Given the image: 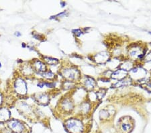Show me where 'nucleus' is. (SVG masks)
<instances>
[{"label":"nucleus","mask_w":151,"mask_h":133,"mask_svg":"<svg viewBox=\"0 0 151 133\" xmlns=\"http://www.w3.org/2000/svg\"><path fill=\"white\" fill-rule=\"evenodd\" d=\"M149 34H150V35H151V31H150V32H149Z\"/></svg>","instance_id":"nucleus-30"},{"label":"nucleus","mask_w":151,"mask_h":133,"mask_svg":"<svg viewBox=\"0 0 151 133\" xmlns=\"http://www.w3.org/2000/svg\"><path fill=\"white\" fill-rule=\"evenodd\" d=\"M85 87L88 90H91V89H94L96 88V81L94 80L93 78L90 77H86L84 81Z\"/></svg>","instance_id":"nucleus-9"},{"label":"nucleus","mask_w":151,"mask_h":133,"mask_svg":"<svg viewBox=\"0 0 151 133\" xmlns=\"http://www.w3.org/2000/svg\"><path fill=\"white\" fill-rule=\"evenodd\" d=\"M109 53L107 52H101L97 54L95 56V60H96L98 63H103L106 62L109 59Z\"/></svg>","instance_id":"nucleus-8"},{"label":"nucleus","mask_w":151,"mask_h":133,"mask_svg":"<svg viewBox=\"0 0 151 133\" xmlns=\"http://www.w3.org/2000/svg\"><path fill=\"white\" fill-rule=\"evenodd\" d=\"M65 128L70 133H83L85 125L82 121L78 118H69L65 122Z\"/></svg>","instance_id":"nucleus-1"},{"label":"nucleus","mask_w":151,"mask_h":133,"mask_svg":"<svg viewBox=\"0 0 151 133\" xmlns=\"http://www.w3.org/2000/svg\"><path fill=\"white\" fill-rule=\"evenodd\" d=\"M32 66L34 70L37 72V73L47 71V65H46L45 63H44L43 62L40 61L39 60H34Z\"/></svg>","instance_id":"nucleus-6"},{"label":"nucleus","mask_w":151,"mask_h":133,"mask_svg":"<svg viewBox=\"0 0 151 133\" xmlns=\"http://www.w3.org/2000/svg\"><path fill=\"white\" fill-rule=\"evenodd\" d=\"M38 74L43 78L48 79V80H52L55 77V74L50 71H47L44 73H39Z\"/></svg>","instance_id":"nucleus-13"},{"label":"nucleus","mask_w":151,"mask_h":133,"mask_svg":"<svg viewBox=\"0 0 151 133\" xmlns=\"http://www.w3.org/2000/svg\"><path fill=\"white\" fill-rule=\"evenodd\" d=\"M2 67V64H1V63L0 62V67Z\"/></svg>","instance_id":"nucleus-29"},{"label":"nucleus","mask_w":151,"mask_h":133,"mask_svg":"<svg viewBox=\"0 0 151 133\" xmlns=\"http://www.w3.org/2000/svg\"><path fill=\"white\" fill-rule=\"evenodd\" d=\"M67 14V11H64V12H61V13L58 14L57 15L51 16L50 19V20H52V19H56V18H62V17H64L65 16H66Z\"/></svg>","instance_id":"nucleus-20"},{"label":"nucleus","mask_w":151,"mask_h":133,"mask_svg":"<svg viewBox=\"0 0 151 133\" xmlns=\"http://www.w3.org/2000/svg\"><path fill=\"white\" fill-rule=\"evenodd\" d=\"M14 89L16 92L21 96L26 95L28 91L27 84L22 78H18L14 82Z\"/></svg>","instance_id":"nucleus-3"},{"label":"nucleus","mask_w":151,"mask_h":133,"mask_svg":"<svg viewBox=\"0 0 151 133\" xmlns=\"http://www.w3.org/2000/svg\"><path fill=\"white\" fill-rule=\"evenodd\" d=\"M60 74L67 81H77L80 77L79 71L73 67H65L61 69Z\"/></svg>","instance_id":"nucleus-2"},{"label":"nucleus","mask_w":151,"mask_h":133,"mask_svg":"<svg viewBox=\"0 0 151 133\" xmlns=\"http://www.w3.org/2000/svg\"><path fill=\"white\" fill-rule=\"evenodd\" d=\"M74 104L70 98H65L60 103V108L65 112H70L73 110Z\"/></svg>","instance_id":"nucleus-5"},{"label":"nucleus","mask_w":151,"mask_h":133,"mask_svg":"<svg viewBox=\"0 0 151 133\" xmlns=\"http://www.w3.org/2000/svg\"><path fill=\"white\" fill-rule=\"evenodd\" d=\"M73 86H74L73 81H67V80L64 81V83H63V88H64V89H71Z\"/></svg>","instance_id":"nucleus-17"},{"label":"nucleus","mask_w":151,"mask_h":133,"mask_svg":"<svg viewBox=\"0 0 151 133\" xmlns=\"http://www.w3.org/2000/svg\"><path fill=\"white\" fill-rule=\"evenodd\" d=\"M81 111L82 112H84V113H87L88 111L90 109V106L88 103L85 102L83 103V104L81 106Z\"/></svg>","instance_id":"nucleus-18"},{"label":"nucleus","mask_w":151,"mask_h":133,"mask_svg":"<svg viewBox=\"0 0 151 133\" xmlns=\"http://www.w3.org/2000/svg\"><path fill=\"white\" fill-rule=\"evenodd\" d=\"M32 36L34 38H36V39H38V40H40V38H43L42 35H41L38 33H35V32L33 33L32 32Z\"/></svg>","instance_id":"nucleus-23"},{"label":"nucleus","mask_w":151,"mask_h":133,"mask_svg":"<svg viewBox=\"0 0 151 133\" xmlns=\"http://www.w3.org/2000/svg\"><path fill=\"white\" fill-rule=\"evenodd\" d=\"M45 86L48 88H54L55 87V83L53 82L45 81Z\"/></svg>","instance_id":"nucleus-21"},{"label":"nucleus","mask_w":151,"mask_h":133,"mask_svg":"<svg viewBox=\"0 0 151 133\" xmlns=\"http://www.w3.org/2000/svg\"><path fill=\"white\" fill-rule=\"evenodd\" d=\"M36 99H37L38 102L41 104H47L48 101H49V97L46 93L40 94V95L38 96Z\"/></svg>","instance_id":"nucleus-12"},{"label":"nucleus","mask_w":151,"mask_h":133,"mask_svg":"<svg viewBox=\"0 0 151 133\" xmlns=\"http://www.w3.org/2000/svg\"><path fill=\"white\" fill-rule=\"evenodd\" d=\"M22 47H23V48H26V47L25 43H22Z\"/></svg>","instance_id":"nucleus-28"},{"label":"nucleus","mask_w":151,"mask_h":133,"mask_svg":"<svg viewBox=\"0 0 151 133\" xmlns=\"http://www.w3.org/2000/svg\"><path fill=\"white\" fill-rule=\"evenodd\" d=\"M73 33L74 35H76L77 36H80L82 35V34H83L84 32H82L81 29H75V30H73Z\"/></svg>","instance_id":"nucleus-22"},{"label":"nucleus","mask_w":151,"mask_h":133,"mask_svg":"<svg viewBox=\"0 0 151 133\" xmlns=\"http://www.w3.org/2000/svg\"><path fill=\"white\" fill-rule=\"evenodd\" d=\"M129 84V82L128 80H122V81H119L117 82L116 84H114V87L115 88H120V87L124 86H127Z\"/></svg>","instance_id":"nucleus-19"},{"label":"nucleus","mask_w":151,"mask_h":133,"mask_svg":"<svg viewBox=\"0 0 151 133\" xmlns=\"http://www.w3.org/2000/svg\"><path fill=\"white\" fill-rule=\"evenodd\" d=\"M10 118V112L7 108L0 109V122H6Z\"/></svg>","instance_id":"nucleus-10"},{"label":"nucleus","mask_w":151,"mask_h":133,"mask_svg":"<svg viewBox=\"0 0 151 133\" xmlns=\"http://www.w3.org/2000/svg\"><path fill=\"white\" fill-rule=\"evenodd\" d=\"M133 129V125L130 121H123L120 124V130L123 133H130Z\"/></svg>","instance_id":"nucleus-7"},{"label":"nucleus","mask_w":151,"mask_h":133,"mask_svg":"<svg viewBox=\"0 0 151 133\" xmlns=\"http://www.w3.org/2000/svg\"><path fill=\"white\" fill-rule=\"evenodd\" d=\"M34 70L33 67L32 65H26L22 68V73L24 75L26 76H31L34 73Z\"/></svg>","instance_id":"nucleus-14"},{"label":"nucleus","mask_w":151,"mask_h":133,"mask_svg":"<svg viewBox=\"0 0 151 133\" xmlns=\"http://www.w3.org/2000/svg\"><path fill=\"white\" fill-rule=\"evenodd\" d=\"M60 4L61 5V7H62V8H63V7H65V6H66V3H65V1H61V2H60Z\"/></svg>","instance_id":"nucleus-26"},{"label":"nucleus","mask_w":151,"mask_h":133,"mask_svg":"<svg viewBox=\"0 0 151 133\" xmlns=\"http://www.w3.org/2000/svg\"><path fill=\"white\" fill-rule=\"evenodd\" d=\"M44 60H45L48 65H51V66H55V65L59 63V60L57 59H55V58L52 57H44Z\"/></svg>","instance_id":"nucleus-15"},{"label":"nucleus","mask_w":151,"mask_h":133,"mask_svg":"<svg viewBox=\"0 0 151 133\" xmlns=\"http://www.w3.org/2000/svg\"><path fill=\"white\" fill-rule=\"evenodd\" d=\"M37 86L38 87V88H42L44 86H45V81H40L38 82V84H37Z\"/></svg>","instance_id":"nucleus-25"},{"label":"nucleus","mask_w":151,"mask_h":133,"mask_svg":"<svg viewBox=\"0 0 151 133\" xmlns=\"http://www.w3.org/2000/svg\"><path fill=\"white\" fill-rule=\"evenodd\" d=\"M126 75H127V71L122 69H120L113 72L111 76L112 77V78L116 79H122L126 76Z\"/></svg>","instance_id":"nucleus-11"},{"label":"nucleus","mask_w":151,"mask_h":133,"mask_svg":"<svg viewBox=\"0 0 151 133\" xmlns=\"http://www.w3.org/2000/svg\"><path fill=\"white\" fill-rule=\"evenodd\" d=\"M21 33L19 32H15V36H18V37H19V36H21Z\"/></svg>","instance_id":"nucleus-27"},{"label":"nucleus","mask_w":151,"mask_h":133,"mask_svg":"<svg viewBox=\"0 0 151 133\" xmlns=\"http://www.w3.org/2000/svg\"><path fill=\"white\" fill-rule=\"evenodd\" d=\"M145 61L146 62H150L151 61V52L147 55V57H145Z\"/></svg>","instance_id":"nucleus-24"},{"label":"nucleus","mask_w":151,"mask_h":133,"mask_svg":"<svg viewBox=\"0 0 151 133\" xmlns=\"http://www.w3.org/2000/svg\"><path fill=\"white\" fill-rule=\"evenodd\" d=\"M8 127L12 132L15 133H23L26 131V128L23 123L16 119H12L9 121Z\"/></svg>","instance_id":"nucleus-4"},{"label":"nucleus","mask_w":151,"mask_h":133,"mask_svg":"<svg viewBox=\"0 0 151 133\" xmlns=\"http://www.w3.org/2000/svg\"><path fill=\"white\" fill-rule=\"evenodd\" d=\"M109 116V114L108 110H101V112H99V118H100L101 120L107 119Z\"/></svg>","instance_id":"nucleus-16"}]
</instances>
